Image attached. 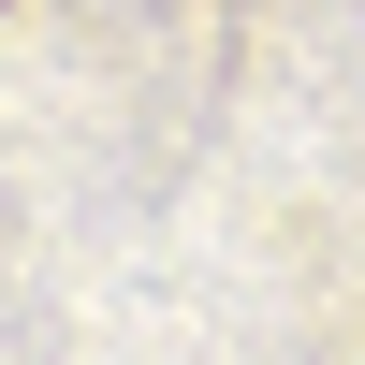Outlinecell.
<instances>
[]
</instances>
